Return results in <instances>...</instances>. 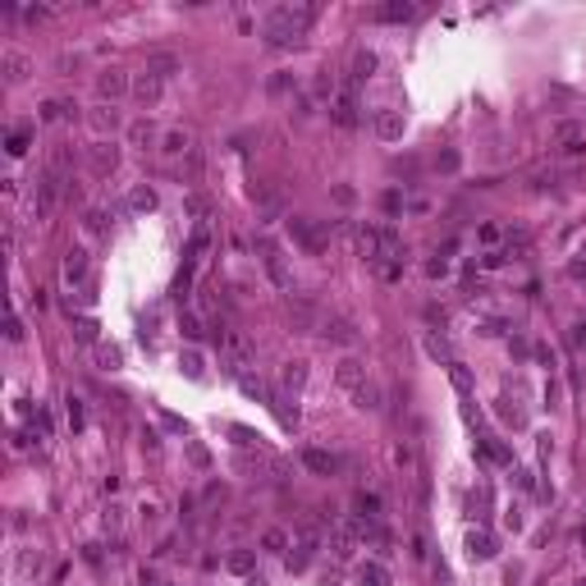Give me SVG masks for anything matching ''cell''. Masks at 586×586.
Wrapping results in <instances>:
<instances>
[{
	"mask_svg": "<svg viewBox=\"0 0 586 586\" xmlns=\"http://www.w3.org/2000/svg\"><path fill=\"white\" fill-rule=\"evenodd\" d=\"M417 14V5H408V0H389V5H380L375 10V19H385V23H408Z\"/></svg>",
	"mask_w": 586,
	"mask_h": 586,
	"instance_id": "obj_12",
	"label": "cell"
},
{
	"mask_svg": "<svg viewBox=\"0 0 586 586\" xmlns=\"http://www.w3.org/2000/svg\"><path fill=\"white\" fill-rule=\"evenodd\" d=\"M5 339H10V344H19V339H23V321L14 317V312H10V321H5Z\"/></svg>",
	"mask_w": 586,
	"mask_h": 586,
	"instance_id": "obj_29",
	"label": "cell"
},
{
	"mask_svg": "<svg viewBox=\"0 0 586 586\" xmlns=\"http://www.w3.org/2000/svg\"><path fill=\"white\" fill-rule=\"evenodd\" d=\"M288 234L298 239V248L307 252V257H321V252L330 248L326 225H321V220H307V215H293V220H288Z\"/></svg>",
	"mask_w": 586,
	"mask_h": 586,
	"instance_id": "obj_3",
	"label": "cell"
},
{
	"mask_svg": "<svg viewBox=\"0 0 586 586\" xmlns=\"http://www.w3.org/2000/svg\"><path fill=\"white\" fill-rule=\"evenodd\" d=\"M5 152H10V156H23V152H28V128H14V133H10V147H5Z\"/></svg>",
	"mask_w": 586,
	"mask_h": 586,
	"instance_id": "obj_27",
	"label": "cell"
},
{
	"mask_svg": "<svg viewBox=\"0 0 586 586\" xmlns=\"http://www.w3.org/2000/svg\"><path fill=\"white\" fill-rule=\"evenodd\" d=\"M96 87H101V96H119V92H124V78H119V74H106Z\"/></svg>",
	"mask_w": 586,
	"mask_h": 586,
	"instance_id": "obj_28",
	"label": "cell"
},
{
	"mask_svg": "<svg viewBox=\"0 0 586 586\" xmlns=\"http://www.w3.org/2000/svg\"><path fill=\"white\" fill-rule=\"evenodd\" d=\"M371 69H375V55H371V51H357V55H353V74H348V83H362V78H371Z\"/></svg>",
	"mask_w": 586,
	"mask_h": 586,
	"instance_id": "obj_19",
	"label": "cell"
},
{
	"mask_svg": "<svg viewBox=\"0 0 586 586\" xmlns=\"http://www.w3.org/2000/svg\"><path fill=\"white\" fill-rule=\"evenodd\" d=\"M261 545H266V550H284L288 536H284V531H266V536H261Z\"/></svg>",
	"mask_w": 586,
	"mask_h": 586,
	"instance_id": "obj_31",
	"label": "cell"
},
{
	"mask_svg": "<svg viewBox=\"0 0 586 586\" xmlns=\"http://www.w3.org/2000/svg\"><path fill=\"white\" fill-rule=\"evenodd\" d=\"M188 453H192V462H197V467H206V462H211V453H206L202 444H188Z\"/></svg>",
	"mask_w": 586,
	"mask_h": 586,
	"instance_id": "obj_34",
	"label": "cell"
},
{
	"mask_svg": "<svg viewBox=\"0 0 586 586\" xmlns=\"http://www.w3.org/2000/svg\"><path fill=\"white\" fill-rule=\"evenodd\" d=\"M353 509H357V518H362V522H375V518H380V495L357 491L353 495Z\"/></svg>",
	"mask_w": 586,
	"mask_h": 586,
	"instance_id": "obj_13",
	"label": "cell"
},
{
	"mask_svg": "<svg viewBox=\"0 0 586 586\" xmlns=\"http://www.w3.org/2000/svg\"><path fill=\"white\" fill-rule=\"evenodd\" d=\"M65 413H69V426L78 431V426H83V399H74V394H69V399H65Z\"/></svg>",
	"mask_w": 586,
	"mask_h": 586,
	"instance_id": "obj_26",
	"label": "cell"
},
{
	"mask_svg": "<svg viewBox=\"0 0 586 586\" xmlns=\"http://www.w3.org/2000/svg\"><path fill=\"white\" fill-rule=\"evenodd\" d=\"M375 133H380L385 142L404 138V115H399V110H380V115H375Z\"/></svg>",
	"mask_w": 586,
	"mask_h": 586,
	"instance_id": "obj_11",
	"label": "cell"
},
{
	"mask_svg": "<svg viewBox=\"0 0 586 586\" xmlns=\"http://www.w3.org/2000/svg\"><path fill=\"white\" fill-rule=\"evenodd\" d=\"M559 142H564V152H586V138L577 124H559Z\"/></svg>",
	"mask_w": 586,
	"mask_h": 586,
	"instance_id": "obj_20",
	"label": "cell"
},
{
	"mask_svg": "<svg viewBox=\"0 0 586 586\" xmlns=\"http://www.w3.org/2000/svg\"><path fill=\"white\" fill-rule=\"evenodd\" d=\"M335 375H339V385H344V389H348L353 399L362 394V389H371V380H366V366L357 362V357H344V362L335 366Z\"/></svg>",
	"mask_w": 586,
	"mask_h": 586,
	"instance_id": "obj_5",
	"label": "cell"
},
{
	"mask_svg": "<svg viewBox=\"0 0 586 586\" xmlns=\"http://www.w3.org/2000/svg\"><path fill=\"white\" fill-rule=\"evenodd\" d=\"M312 554H317V531H298V540H293V550H288V573H302V568L312 564Z\"/></svg>",
	"mask_w": 586,
	"mask_h": 586,
	"instance_id": "obj_7",
	"label": "cell"
},
{
	"mask_svg": "<svg viewBox=\"0 0 586 586\" xmlns=\"http://www.w3.org/2000/svg\"><path fill=\"white\" fill-rule=\"evenodd\" d=\"M573 339H577V344H582V339H586V326H577V330H573Z\"/></svg>",
	"mask_w": 586,
	"mask_h": 586,
	"instance_id": "obj_38",
	"label": "cell"
},
{
	"mask_svg": "<svg viewBox=\"0 0 586 586\" xmlns=\"http://www.w3.org/2000/svg\"><path fill=\"white\" fill-rule=\"evenodd\" d=\"M138 96H156V83H152V78H138Z\"/></svg>",
	"mask_w": 586,
	"mask_h": 586,
	"instance_id": "obj_37",
	"label": "cell"
},
{
	"mask_svg": "<svg viewBox=\"0 0 586 586\" xmlns=\"http://www.w3.org/2000/svg\"><path fill=\"white\" fill-rule=\"evenodd\" d=\"M504 257H509V252H486V257H481V266L495 270V266H504Z\"/></svg>",
	"mask_w": 586,
	"mask_h": 586,
	"instance_id": "obj_33",
	"label": "cell"
},
{
	"mask_svg": "<svg viewBox=\"0 0 586 586\" xmlns=\"http://www.w3.org/2000/svg\"><path fill=\"white\" fill-rule=\"evenodd\" d=\"M500 554V545H495V536L486 527H472L467 531V559L472 564H486V559H495Z\"/></svg>",
	"mask_w": 586,
	"mask_h": 586,
	"instance_id": "obj_6",
	"label": "cell"
},
{
	"mask_svg": "<svg viewBox=\"0 0 586 586\" xmlns=\"http://www.w3.org/2000/svg\"><path fill=\"white\" fill-rule=\"evenodd\" d=\"M302 462H307L317 477H335V472H339V458H335V453H326V449H302Z\"/></svg>",
	"mask_w": 586,
	"mask_h": 586,
	"instance_id": "obj_10",
	"label": "cell"
},
{
	"mask_svg": "<svg viewBox=\"0 0 586 586\" xmlns=\"http://www.w3.org/2000/svg\"><path fill=\"white\" fill-rule=\"evenodd\" d=\"M5 69H10V83H23V74H28V60H23V55H5Z\"/></svg>",
	"mask_w": 586,
	"mask_h": 586,
	"instance_id": "obj_25",
	"label": "cell"
},
{
	"mask_svg": "<svg viewBox=\"0 0 586 586\" xmlns=\"http://www.w3.org/2000/svg\"><path fill=\"white\" fill-rule=\"evenodd\" d=\"M206 243H211V229H206V225H197V229H192V239H188V257H183V266H197V261H202V252H206Z\"/></svg>",
	"mask_w": 586,
	"mask_h": 586,
	"instance_id": "obj_15",
	"label": "cell"
},
{
	"mask_svg": "<svg viewBox=\"0 0 586 586\" xmlns=\"http://www.w3.org/2000/svg\"><path fill=\"white\" fill-rule=\"evenodd\" d=\"M481 243H500V229H495V225H481Z\"/></svg>",
	"mask_w": 586,
	"mask_h": 586,
	"instance_id": "obj_36",
	"label": "cell"
},
{
	"mask_svg": "<svg viewBox=\"0 0 586 586\" xmlns=\"http://www.w3.org/2000/svg\"><path fill=\"white\" fill-rule=\"evenodd\" d=\"M426 353H431V357H444V362H453L449 339H440V335H431V339H426Z\"/></svg>",
	"mask_w": 586,
	"mask_h": 586,
	"instance_id": "obj_24",
	"label": "cell"
},
{
	"mask_svg": "<svg viewBox=\"0 0 586 586\" xmlns=\"http://www.w3.org/2000/svg\"><path fill=\"white\" fill-rule=\"evenodd\" d=\"M165 152H170V156L188 152V138H183V133H170V138H165Z\"/></svg>",
	"mask_w": 586,
	"mask_h": 586,
	"instance_id": "obj_30",
	"label": "cell"
},
{
	"mask_svg": "<svg viewBox=\"0 0 586 586\" xmlns=\"http://www.w3.org/2000/svg\"><path fill=\"white\" fill-rule=\"evenodd\" d=\"M65 115V106H60V101H46V106H41V119H60Z\"/></svg>",
	"mask_w": 586,
	"mask_h": 586,
	"instance_id": "obj_35",
	"label": "cell"
},
{
	"mask_svg": "<svg viewBox=\"0 0 586 586\" xmlns=\"http://www.w3.org/2000/svg\"><path fill=\"white\" fill-rule=\"evenodd\" d=\"M96 330H101V326H96V321H92V317H83V321H74V335H78V344H96Z\"/></svg>",
	"mask_w": 586,
	"mask_h": 586,
	"instance_id": "obj_22",
	"label": "cell"
},
{
	"mask_svg": "<svg viewBox=\"0 0 586 586\" xmlns=\"http://www.w3.org/2000/svg\"><path fill=\"white\" fill-rule=\"evenodd\" d=\"M60 270H65V284H69V288H74V284H87V252H83V248H69V252H65V266H60Z\"/></svg>",
	"mask_w": 586,
	"mask_h": 586,
	"instance_id": "obj_8",
	"label": "cell"
},
{
	"mask_svg": "<svg viewBox=\"0 0 586 586\" xmlns=\"http://www.w3.org/2000/svg\"><path fill=\"white\" fill-rule=\"evenodd\" d=\"M225 568H229V573H239V577H248L252 568H257V554H252V550H234V554L225 559Z\"/></svg>",
	"mask_w": 586,
	"mask_h": 586,
	"instance_id": "obj_18",
	"label": "cell"
},
{
	"mask_svg": "<svg viewBox=\"0 0 586 586\" xmlns=\"http://www.w3.org/2000/svg\"><path fill=\"white\" fill-rule=\"evenodd\" d=\"M179 366H183V371H188V380H206V357L197 353V348H183Z\"/></svg>",
	"mask_w": 586,
	"mask_h": 586,
	"instance_id": "obj_17",
	"label": "cell"
},
{
	"mask_svg": "<svg viewBox=\"0 0 586 586\" xmlns=\"http://www.w3.org/2000/svg\"><path fill=\"white\" fill-rule=\"evenodd\" d=\"M128 206H133V211H156V192H152V188H133Z\"/></svg>",
	"mask_w": 586,
	"mask_h": 586,
	"instance_id": "obj_21",
	"label": "cell"
},
{
	"mask_svg": "<svg viewBox=\"0 0 586 586\" xmlns=\"http://www.w3.org/2000/svg\"><path fill=\"white\" fill-rule=\"evenodd\" d=\"M321 335H330L335 344H357V326H353V321H344V317L326 321V330H321Z\"/></svg>",
	"mask_w": 586,
	"mask_h": 586,
	"instance_id": "obj_16",
	"label": "cell"
},
{
	"mask_svg": "<svg viewBox=\"0 0 586 586\" xmlns=\"http://www.w3.org/2000/svg\"><path fill=\"white\" fill-rule=\"evenodd\" d=\"M257 252H261V266H266V275L275 279V288L293 293V275H288V266H284V252H279L270 239H261V243H257Z\"/></svg>",
	"mask_w": 586,
	"mask_h": 586,
	"instance_id": "obj_4",
	"label": "cell"
},
{
	"mask_svg": "<svg viewBox=\"0 0 586 586\" xmlns=\"http://www.w3.org/2000/svg\"><path fill=\"white\" fill-rule=\"evenodd\" d=\"M330 115H335V124H344V128H353V124H357V96H353V87L335 96V106H330Z\"/></svg>",
	"mask_w": 586,
	"mask_h": 586,
	"instance_id": "obj_9",
	"label": "cell"
},
{
	"mask_svg": "<svg viewBox=\"0 0 586 586\" xmlns=\"http://www.w3.org/2000/svg\"><path fill=\"white\" fill-rule=\"evenodd\" d=\"M96 362H101V366H119V353H115V348H96Z\"/></svg>",
	"mask_w": 586,
	"mask_h": 586,
	"instance_id": "obj_32",
	"label": "cell"
},
{
	"mask_svg": "<svg viewBox=\"0 0 586 586\" xmlns=\"http://www.w3.org/2000/svg\"><path fill=\"white\" fill-rule=\"evenodd\" d=\"M362 252H366V261L375 266V275L380 279H399L404 275V239H399L389 225H366L362 229Z\"/></svg>",
	"mask_w": 586,
	"mask_h": 586,
	"instance_id": "obj_1",
	"label": "cell"
},
{
	"mask_svg": "<svg viewBox=\"0 0 586 586\" xmlns=\"http://www.w3.org/2000/svg\"><path fill=\"white\" fill-rule=\"evenodd\" d=\"M357 582H362V586H389V568L375 564V559H366V564L357 568Z\"/></svg>",
	"mask_w": 586,
	"mask_h": 586,
	"instance_id": "obj_14",
	"label": "cell"
},
{
	"mask_svg": "<svg viewBox=\"0 0 586 586\" xmlns=\"http://www.w3.org/2000/svg\"><path fill=\"white\" fill-rule=\"evenodd\" d=\"M317 23V5H275L261 23V37L270 46H288V41H298L302 32Z\"/></svg>",
	"mask_w": 586,
	"mask_h": 586,
	"instance_id": "obj_2",
	"label": "cell"
},
{
	"mask_svg": "<svg viewBox=\"0 0 586 586\" xmlns=\"http://www.w3.org/2000/svg\"><path fill=\"white\" fill-rule=\"evenodd\" d=\"M481 453H486V458H491V462H513V453L504 449L500 440H481Z\"/></svg>",
	"mask_w": 586,
	"mask_h": 586,
	"instance_id": "obj_23",
	"label": "cell"
},
{
	"mask_svg": "<svg viewBox=\"0 0 586 586\" xmlns=\"http://www.w3.org/2000/svg\"><path fill=\"white\" fill-rule=\"evenodd\" d=\"M321 586H339V582H335V577H321Z\"/></svg>",
	"mask_w": 586,
	"mask_h": 586,
	"instance_id": "obj_39",
	"label": "cell"
}]
</instances>
